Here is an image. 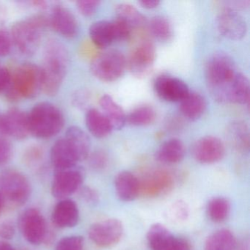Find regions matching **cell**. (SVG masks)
Returning a JSON list of instances; mask_svg holds the SVG:
<instances>
[{
    "instance_id": "cell-1",
    "label": "cell",
    "mask_w": 250,
    "mask_h": 250,
    "mask_svg": "<svg viewBox=\"0 0 250 250\" xmlns=\"http://www.w3.org/2000/svg\"><path fill=\"white\" fill-rule=\"evenodd\" d=\"M238 72L232 58L225 52L210 57L206 67L208 89L219 103H231L232 87Z\"/></svg>"
},
{
    "instance_id": "cell-2",
    "label": "cell",
    "mask_w": 250,
    "mask_h": 250,
    "mask_svg": "<svg viewBox=\"0 0 250 250\" xmlns=\"http://www.w3.org/2000/svg\"><path fill=\"white\" fill-rule=\"evenodd\" d=\"M69 57L65 46L58 41H49L44 51L42 90L48 96H55L59 91L68 71Z\"/></svg>"
},
{
    "instance_id": "cell-3",
    "label": "cell",
    "mask_w": 250,
    "mask_h": 250,
    "mask_svg": "<svg viewBox=\"0 0 250 250\" xmlns=\"http://www.w3.org/2000/svg\"><path fill=\"white\" fill-rule=\"evenodd\" d=\"M42 68L35 64L24 63L11 72L9 84L5 90L8 100L16 102L36 97L42 90Z\"/></svg>"
},
{
    "instance_id": "cell-4",
    "label": "cell",
    "mask_w": 250,
    "mask_h": 250,
    "mask_svg": "<svg viewBox=\"0 0 250 250\" xmlns=\"http://www.w3.org/2000/svg\"><path fill=\"white\" fill-rule=\"evenodd\" d=\"M28 116L30 134L37 138L46 139L61 132L64 126L63 114L49 102L35 105Z\"/></svg>"
},
{
    "instance_id": "cell-5",
    "label": "cell",
    "mask_w": 250,
    "mask_h": 250,
    "mask_svg": "<svg viewBox=\"0 0 250 250\" xmlns=\"http://www.w3.org/2000/svg\"><path fill=\"white\" fill-rule=\"evenodd\" d=\"M49 24L44 15H35L17 21L11 28V39L17 49L24 55L36 53L40 46L42 33Z\"/></svg>"
},
{
    "instance_id": "cell-6",
    "label": "cell",
    "mask_w": 250,
    "mask_h": 250,
    "mask_svg": "<svg viewBox=\"0 0 250 250\" xmlns=\"http://www.w3.org/2000/svg\"><path fill=\"white\" fill-rule=\"evenodd\" d=\"M0 193L5 206H21L30 198L31 186L28 179L15 169H5L0 172Z\"/></svg>"
},
{
    "instance_id": "cell-7",
    "label": "cell",
    "mask_w": 250,
    "mask_h": 250,
    "mask_svg": "<svg viewBox=\"0 0 250 250\" xmlns=\"http://www.w3.org/2000/svg\"><path fill=\"white\" fill-rule=\"evenodd\" d=\"M127 60L125 55L118 50L111 49L98 55L90 66L93 75L105 83L119 80L125 74Z\"/></svg>"
},
{
    "instance_id": "cell-8",
    "label": "cell",
    "mask_w": 250,
    "mask_h": 250,
    "mask_svg": "<svg viewBox=\"0 0 250 250\" xmlns=\"http://www.w3.org/2000/svg\"><path fill=\"white\" fill-rule=\"evenodd\" d=\"M84 178V170L77 165L66 169H57L52 181V195L58 199L69 197L80 189Z\"/></svg>"
},
{
    "instance_id": "cell-9",
    "label": "cell",
    "mask_w": 250,
    "mask_h": 250,
    "mask_svg": "<svg viewBox=\"0 0 250 250\" xmlns=\"http://www.w3.org/2000/svg\"><path fill=\"white\" fill-rule=\"evenodd\" d=\"M124 233V225L117 219H109L96 222L88 231L90 239L98 247L108 248L121 241Z\"/></svg>"
},
{
    "instance_id": "cell-10",
    "label": "cell",
    "mask_w": 250,
    "mask_h": 250,
    "mask_svg": "<svg viewBox=\"0 0 250 250\" xmlns=\"http://www.w3.org/2000/svg\"><path fill=\"white\" fill-rule=\"evenodd\" d=\"M20 226L23 236L30 244L39 245L46 238V220L37 209L26 210L20 216Z\"/></svg>"
},
{
    "instance_id": "cell-11",
    "label": "cell",
    "mask_w": 250,
    "mask_h": 250,
    "mask_svg": "<svg viewBox=\"0 0 250 250\" xmlns=\"http://www.w3.org/2000/svg\"><path fill=\"white\" fill-rule=\"evenodd\" d=\"M156 58V49L153 43L143 42L131 52L127 60V68L135 77H146L151 71Z\"/></svg>"
},
{
    "instance_id": "cell-12",
    "label": "cell",
    "mask_w": 250,
    "mask_h": 250,
    "mask_svg": "<svg viewBox=\"0 0 250 250\" xmlns=\"http://www.w3.org/2000/svg\"><path fill=\"white\" fill-rule=\"evenodd\" d=\"M216 26L219 33L230 40H240L247 33L245 20L238 11L223 8L216 18Z\"/></svg>"
},
{
    "instance_id": "cell-13",
    "label": "cell",
    "mask_w": 250,
    "mask_h": 250,
    "mask_svg": "<svg viewBox=\"0 0 250 250\" xmlns=\"http://www.w3.org/2000/svg\"><path fill=\"white\" fill-rule=\"evenodd\" d=\"M194 159L199 163L213 164L223 159L225 147L223 142L213 136H206L199 139L192 147Z\"/></svg>"
},
{
    "instance_id": "cell-14",
    "label": "cell",
    "mask_w": 250,
    "mask_h": 250,
    "mask_svg": "<svg viewBox=\"0 0 250 250\" xmlns=\"http://www.w3.org/2000/svg\"><path fill=\"white\" fill-rule=\"evenodd\" d=\"M0 131L17 140H24L30 134L28 116L21 109H9L0 116Z\"/></svg>"
},
{
    "instance_id": "cell-15",
    "label": "cell",
    "mask_w": 250,
    "mask_h": 250,
    "mask_svg": "<svg viewBox=\"0 0 250 250\" xmlns=\"http://www.w3.org/2000/svg\"><path fill=\"white\" fill-rule=\"evenodd\" d=\"M154 90L161 99L169 102H181L190 92L184 81L169 75H161L156 79Z\"/></svg>"
},
{
    "instance_id": "cell-16",
    "label": "cell",
    "mask_w": 250,
    "mask_h": 250,
    "mask_svg": "<svg viewBox=\"0 0 250 250\" xmlns=\"http://www.w3.org/2000/svg\"><path fill=\"white\" fill-rule=\"evenodd\" d=\"M49 24L55 31L68 39L75 37L78 33V23L75 16L62 5L54 7L49 18Z\"/></svg>"
},
{
    "instance_id": "cell-17",
    "label": "cell",
    "mask_w": 250,
    "mask_h": 250,
    "mask_svg": "<svg viewBox=\"0 0 250 250\" xmlns=\"http://www.w3.org/2000/svg\"><path fill=\"white\" fill-rule=\"evenodd\" d=\"M52 219L58 228H74L80 219L78 206L73 200H62L55 206L52 212Z\"/></svg>"
},
{
    "instance_id": "cell-18",
    "label": "cell",
    "mask_w": 250,
    "mask_h": 250,
    "mask_svg": "<svg viewBox=\"0 0 250 250\" xmlns=\"http://www.w3.org/2000/svg\"><path fill=\"white\" fill-rule=\"evenodd\" d=\"M50 159L55 170L72 167L80 162L74 149L65 137L60 139L53 145L51 149Z\"/></svg>"
},
{
    "instance_id": "cell-19",
    "label": "cell",
    "mask_w": 250,
    "mask_h": 250,
    "mask_svg": "<svg viewBox=\"0 0 250 250\" xmlns=\"http://www.w3.org/2000/svg\"><path fill=\"white\" fill-rule=\"evenodd\" d=\"M115 188L120 200L131 202L138 197L141 185L134 174L129 171H122L115 177Z\"/></svg>"
},
{
    "instance_id": "cell-20",
    "label": "cell",
    "mask_w": 250,
    "mask_h": 250,
    "mask_svg": "<svg viewBox=\"0 0 250 250\" xmlns=\"http://www.w3.org/2000/svg\"><path fill=\"white\" fill-rule=\"evenodd\" d=\"M186 147L179 139L167 140L156 150V159L161 163L173 165L179 163L185 157Z\"/></svg>"
},
{
    "instance_id": "cell-21",
    "label": "cell",
    "mask_w": 250,
    "mask_h": 250,
    "mask_svg": "<svg viewBox=\"0 0 250 250\" xmlns=\"http://www.w3.org/2000/svg\"><path fill=\"white\" fill-rule=\"evenodd\" d=\"M177 237L162 224H154L149 228L147 241L151 250H172Z\"/></svg>"
},
{
    "instance_id": "cell-22",
    "label": "cell",
    "mask_w": 250,
    "mask_h": 250,
    "mask_svg": "<svg viewBox=\"0 0 250 250\" xmlns=\"http://www.w3.org/2000/svg\"><path fill=\"white\" fill-rule=\"evenodd\" d=\"M99 104L113 130H121L126 124V117L123 108L109 95L102 96Z\"/></svg>"
},
{
    "instance_id": "cell-23",
    "label": "cell",
    "mask_w": 250,
    "mask_h": 250,
    "mask_svg": "<svg viewBox=\"0 0 250 250\" xmlns=\"http://www.w3.org/2000/svg\"><path fill=\"white\" fill-rule=\"evenodd\" d=\"M179 103L183 116L191 121L201 118L207 107L206 99L197 92L190 91Z\"/></svg>"
},
{
    "instance_id": "cell-24",
    "label": "cell",
    "mask_w": 250,
    "mask_h": 250,
    "mask_svg": "<svg viewBox=\"0 0 250 250\" xmlns=\"http://www.w3.org/2000/svg\"><path fill=\"white\" fill-rule=\"evenodd\" d=\"M65 138L74 149L80 162L88 157L91 143L85 131L80 127L71 126L67 130Z\"/></svg>"
},
{
    "instance_id": "cell-25",
    "label": "cell",
    "mask_w": 250,
    "mask_h": 250,
    "mask_svg": "<svg viewBox=\"0 0 250 250\" xmlns=\"http://www.w3.org/2000/svg\"><path fill=\"white\" fill-rule=\"evenodd\" d=\"M227 138L236 150L249 151L250 149V131L249 127L243 121H234L227 128Z\"/></svg>"
},
{
    "instance_id": "cell-26",
    "label": "cell",
    "mask_w": 250,
    "mask_h": 250,
    "mask_svg": "<svg viewBox=\"0 0 250 250\" xmlns=\"http://www.w3.org/2000/svg\"><path fill=\"white\" fill-rule=\"evenodd\" d=\"M85 123L90 134L96 138H104L113 130L106 117L96 109H90L87 111Z\"/></svg>"
},
{
    "instance_id": "cell-27",
    "label": "cell",
    "mask_w": 250,
    "mask_h": 250,
    "mask_svg": "<svg viewBox=\"0 0 250 250\" xmlns=\"http://www.w3.org/2000/svg\"><path fill=\"white\" fill-rule=\"evenodd\" d=\"M89 34L95 46L101 49L108 47L115 42L112 21H96L90 26Z\"/></svg>"
},
{
    "instance_id": "cell-28",
    "label": "cell",
    "mask_w": 250,
    "mask_h": 250,
    "mask_svg": "<svg viewBox=\"0 0 250 250\" xmlns=\"http://www.w3.org/2000/svg\"><path fill=\"white\" fill-rule=\"evenodd\" d=\"M237 242L229 229H222L210 234L205 243V250H235Z\"/></svg>"
},
{
    "instance_id": "cell-29",
    "label": "cell",
    "mask_w": 250,
    "mask_h": 250,
    "mask_svg": "<svg viewBox=\"0 0 250 250\" xmlns=\"http://www.w3.org/2000/svg\"><path fill=\"white\" fill-rule=\"evenodd\" d=\"M115 10L117 18L125 21L132 29L141 27L146 22L144 15L130 4H118L115 6Z\"/></svg>"
},
{
    "instance_id": "cell-30",
    "label": "cell",
    "mask_w": 250,
    "mask_h": 250,
    "mask_svg": "<svg viewBox=\"0 0 250 250\" xmlns=\"http://www.w3.org/2000/svg\"><path fill=\"white\" fill-rule=\"evenodd\" d=\"M230 212V204L225 197L211 199L208 203L207 214L210 220L220 223L228 219Z\"/></svg>"
},
{
    "instance_id": "cell-31",
    "label": "cell",
    "mask_w": 250,
    "mask_h": 250,
    "mask_svg": "<svg viewBox=\"0 0 250 250\" xmlns=\"http://www.w3.org/2000/svg\"><path fill=\"white\" fill-rule=\"evenodd\" d=\"M250 101V82L244 74L238 73L232 87L231 104H248Z\"/></svg>"
},
{
    "instance_id": "cell-32",
    "label": "cell",
    "mask_w": 250,
    "mask_h": 250,
    "mask_svg": "<svg viewBox=\"0 0 250 250\" xmlns=\"http://www.w3.org/2000/svg\"><path fill=\"white\" fill-rule=\"evenodd\" d=\"M156 119V112L149 106H141L134 109L126 117V123L134 126L150 125Z\"/></svg>"
},
{
    "instance_id": "cell-33",
    "label": "cell",
    "mask_w": 250,
    "mask_h": 250,
    "mask_svg": "<svg viewBox=\"0 0 250 250\" xmlns=\"http://www.w3.org/2000/svg\"><path fill=\"white\" fill-rule=\"evenodd\" d=\"M150 30L153 36L161 42L168 41L172 36V27L169 20L162 16L153 17L150 22Z\"/></svg>"
},
{
    "instance_id": "cell-34",
    "label": "cell",
    "mask_w": 250,
    "mask_h": 250,
    "mask_svg": "<svg viewBox=\"0 0 250 250\" xmlns=\"http://www.w3.org/2000/svg\"><path fill=\"white\" fill-rule=\"evenodd\" d=\"M115 42H124L128 40L131 36L132 28L128 24L117 18L112 21Z\"/></svg>"
},
{
    "instance_id": "cell-35",
    "label": "cell",
    "mask_w": 250,
    "mask_h": 250,
    "mask_svg": "<svg viewBox=\"0 0 250 250\" xmlns=\"http://www.w3.org/2000/svg\"><path fill=\"white\" fill-rule=\"evenodd\" d=\"M83 237L72 235L61 239L57 244L56 250H83Z\"/></svg>"
},
{
    "instance_id": "cell-36",
    "label": "cell",
    "mask_w": 250,
    "mask_h": 250,
    "mask_svg": "<svg viewBox=\"0 0 250 250\" xmlns=\"http://www.w3.org/2000/svg\"><path fill=\"white\" fill-rule=\"evenodd\" d=\"M100 5L99 1L96 0H82L77 2V7L80 14L84 17H91L97 11Z\"/></svg>"
},
{
    "instance_id": "cell-37",
    "label": "cell",
    "mask_w": 250,
    "mask_h": 250,
    "mask_svg": "<svg viewBox=\"0 0 250 250\" xmlns=\"http://www.w3.org/2000/svg\"><path fill=\"white\" fill-rule=\"evenodd\" d=\"M13 155L11 143L5 138H0V166L5 165L11 160Z\"/></svg>"
},
{
    "instance_id": "cell-38",
    "label": "cell",
    "mask_w": 250,
    "mask_h": 250,
    "mask_svg": "<svg viewBox=\"0 0 250 250\" xmlns=\"http://www.w3.org/2000/svg\"><path fill=\"white\" fill-rule=\"evenodd\" d=\"M11 34L5 30H0V57L8 55L12 46Z\"/></svg>"
},
{
    "instance_id": "cell-39",
    "label": "cell",
    "mask_w": 250,
    "mask_h": 250,
    "mask_svg": "<svg viewBox=\"0 0 250 250\" xmlns=\"http://www.w3.org/2000/svg\"><path fill=\"white\" fill-rule=\"evenodd\" d=\"M90 163L95 169H103L107 163V158L103 152L96 151L90 156Z\"/></svg>"
},
{
    "instance_id": "cell-40",
    "label": "cell",
    "mask_w": 250,
    "mask_h": 250,
    "mask_svg": "<svg viewBox=\"0 0 250 250\" xmlns=\"http://www.w3.org/2000/svg\"><path fill=\"white\" fill-rule=\"evenodd\" d=\"M80 197L90 204H96L99 202V194L90 187H84L80 189Z\"/></svg>"
},
{
    "instance_id": "cell-41",
    "label": "cell",
    "mask_w": 250,
    "mask_h": 250,
    "mask_svg": "<svg viewBox=\"0 0 250 250\" xmlns=\"http://www.w3.org/2000/svg\"><path fill=\"white\" fill-rule=\"evenodd\" d=\"M15 228L12 222L5 221L0 224V238L2 239H11L15 235Z\"/></svg>"
},
{
    "instance_id": "cell-42",
    "label": "cell",
    "mask_w": 250,
    "mask_h": 250,
    "mask_svg": "<svg viewBox=\"0 0 250 250\" xmlns=\"http://www.w3.org/2000/svg\"><path fill=\"white\" fill-rule=\"evenodd\" d=\"M11 80V71L0 67V93L5 92Z\"/></svg>"
},
{
    "instance_id": "cell-43",
    "label": "cell",
    "mask_w": 250,
    "mask_h": 250,
    "mask_svg": "<svg viewBox=\"0 0 250 250\" xmlns=\"http://www.w3.org/2000/svg\"><path fill=\"white\" fill-rule=\"evenodd\" d=\"M87 100H88V97L87 96V93L84 91L77 92L73 99L74 104L77 105V106H81V107L86 104Z\"/></svg>"
},
{
    "instance_id": "cell-44",
    "label": "cell",
    "mask_w": 250,
    "mask_h": 250,
    "mask_svg": "<svg viewBox=\"0 0 250 250\" xmlns=\"http://www.w3.org/2000/svg\"><path fill=\"white\" fill-rule=\"evenodd\" d=\"M172 250H191L189 243L182 238H176Z\"/></svg>"
},
{
    "instance_id": "cell-45",
    "label": "cell",
    "mask_w": 250,
    "mask_h": 250,
    "mask_svg": "<svg viewBox=\"0 0 250 250\" xmlns=\"http://www.w3.org/2000/svg\"><path fill=\"white\" fill-rule=\"evenodd\" d=\"M139 3L143 8H147V9H153V8L159 6L160 1L159 0H143V1H140Z\"/></svg>"
},
{
    "instance_id": "cell-46",
    "label": "cell",
    "mask_w": 250,
    "mask_h": 250,
    "mask_svg": "<svg viewBox=\"0 0 250 250\" xmlns=\"http://www.w3.org/2000/svg\"><path fill=\"white\" fill-rule=\"evenodd\" d=\"M0 250H16V249L6 241H0Z\"/></svg>"
},
{
    "instance_id": "cell-47",
    "label": "cell",
    "mask_w": 250,
    "mask_h": 250,
    "mask_svg": "<svg viewBox=\"0 0 250 250\" xmlns=\"http://www.w3.org/2000/svg\"><path fill=\"white\" fill-rule=\"evenodd\" d=\"M4 207H5V202H4L3 197H2V194L0 193V215L2 213Z\"/></svg>"
}]
</instances>
